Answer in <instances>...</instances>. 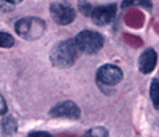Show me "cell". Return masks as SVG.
<instances>
[{"mask_svg": "<svg viewBox=\"0 0 159 137\" xmlns=\"http://www.w3.org/2000/svg\"><path fill=\"white\" fill-rule=\"evenodd\" d=\"M29 137H51L48 132H43V131H37V132H30Z\"/></svg>", "mask_w": 159, "mask_h": 137, "instance_id": "obj_17", "label": "cell"}, {"mask_svg": "<svg viewBox=\"0 0 159 137\" xmlns=\"http://www.w3.org/2000/svg\"><path fill=\"white\" fill-rule=\"evenodd\" d=\"M13 10V3L10 2H0V11H11Z\"/></svg>", "mask_w": 159, "mask_h": 137, "instance_id": "obj_16", "label": "cell"}, {"mask_svg": "<svg viewBox=\"0 0 159 137\" xmlns=\"http://www.w3.org/2000/svg\"><path fill=\"white\" fill-rule=\"evenodd\" d=\"M156 62H157V54L154 50H145L140 58H139V70L142 73H150L154 70L156 67Z\"/></svg>", "mask_w": 159, "mask_h": 137, "instance_id": "obj_8", "label": "cell"}, {"mask_svg": "<svg viewBox=\"0 0 159 137\" xmlns=\"http://www.w3.org/2000/svg\"><path fill=\"white\" fill-rule=\"evenodd\" d=\"M8 112V107H7V102H5V99L0 96V115H5Z\"/></svg>", "mask_w": 159, "mask_h": 137, "instance_id": "obj_15", "label": "cell"}, {"mask_svg": "<svg viewBox=\"0 0 159 137\" xmlns=\"http://www.w3.org/2000/svg\"><path fill=\"white\" fill-rule=\"evenodd\" d=\"M16 120L13 118L11 115H8V116H5L3 118V123H2V129H3V132L5 134H13L16 131Z\"/></svg>", "mask_w": 159, "mask_h": 137, "instance_id": "obj_10", "label": "cell"}, {"mask_svg": "<svg viewBox=\"0 0 159 137\" xmlns=\"http://www.w3.org/2000/svg\"><path fill=\"white\" fill-rule=\"evenodd\" d=\"M7 2H10V3H13V5H15V3H19V2H22V0H7Z\"/></svg>", "mask_w": 159, "mask_h": 137, "instance_id": "obj_18", "label": "cell"}, {"mask_svg": "<svg viewBox=\"0 0 159 137\" xmlns=\"http://www.w3.org/2000/svg\"><path fill=\"white\" fill-rule=\"evenodd\" d=\"M150 97L153 101V105L156 110H159V80H153L150 86Z\"/></svg>", "mask_w": 159, "mask_h": 137, "instance_id": "obj_9", "label": "cell"}, {"mask_svg": "<svg viewBox=\"0 0 159 137\" xmlns=\"http://www.w3.org/2000/svg\"><path fill=\"white\" fill-rule=\"evenodd\" d=\"M75 45L78 51L86 53V54H94L102 50L103 46V37L94 31H81L75 37Z\"/></svg>", "mask_w": 159, "mask_h": 137, "instance_id": "obj_2", "label": "cell"}, {"mask_svg": "<svg viewBox=\"0 0 159 137\" xmlns=\"http://www.w3.org/2000/svg\"><path fill=\"white\" fill-rule=\"evenodd\" d=\"M16 32L25 40H35L45 34L46 26L40 18H22L15 26Z\"/></svg>", "mask_w": 159, "mask_h": 137, "instance_id": "obj_3", "label": "cell"}, {"mask_svg": "<svg viewBox=\"0 0 159 137\" xmlns=\"http://www.w3.org/2000/svg\"><path fill=\"white\" fill-rule=\"evenodd\" d=\"M15 45V38L7 32H0V48H11Z\"/></svg>", "mask_w": 159, "mask_h": 137, "instance_id": "obj_12", "label": "cell"}, {"mask_svg": "<svg viewBox=\"0 0 159 137\" xmlns=\"http://www.w3.org/2000/svg\"><path fill=\"white\" fill-rule=\"evenodd\" d=\"M116 15V7L115 5H102V7H97L92 10V21H94V24L97 26H107L113 21Z\"/></svg>", "mask_w": 159, "mask_h": 137, "instance_id": "obj_7", "label": "cell"}, {"mask_svg": "<svg viewBox=\"0 0 159 137\" xmlns=\"http://www.w3.org/2000/svg\"><path fill=\"white\" fill-rule=\"evenodd\" d=\"M51 115L54 118L76 120V118H80V108H78L76 104H73L70 101H65V102H61V104L52 107L51 108Z\"/></svg>", "mask_w": 159, "mask_h": 137, "instance_id": "obj_6", "label": "cell"}, {"mask_svg": "<svg viewBox=\"0 0 159 137\" xmlns=\"http://www.w3.org/2000/svg\"><path fill=\"white\" fill-rule=\"evenodd\" d=\"M78 10L81 11V15L91 16V15H92V10H94V8H92L91 3L86 2V0H80V2H78Z\"/></svg>", "mask_w": 159, "mask_h": 137, "instance_id": "obj_14", "label": "cell"}, {"mask_svg": "<svg viewBox=\"0 0 159 137\" xmlns=\"http://www.w3.org/2000/svg\"><path fill=\"white\" fill-rule=\"evenodd\" d=\"M49 13H51V18L61 26H67L75 19V10L65 2H54L49 8Z\"/></svg>", "mask_w": 159, "mask_h": 137, "instance_id": "obj_5", "label": "cell"}, {"mask_svg": "<svg viewBox=\"0 0 159 137\" xmlns=\"http://www.w3.org/2000/svg\"><path fill=\"white\" fill-rule=\"evenodd\" d=\"M84 137H108V131L105 129V128H94V129H91L86 132Z\"/></svg>", "mask_w": 159, "mask_h": 137, "instance_id": "obj_13", "label": "cell"}, {"mask_svg": "<svg viewBox=\"0 0 159 137\" xmlns=\"http://www.w3.org/2000/svg\"><path fill=\"white\" fill-rule=\"evenodd\" d=\"M78 53L80 51L73 40H64V42H61L59 45L52 48L49 59L52 65H56V67H70L76 61Z\"/></svg>", "mask_w": 159, "mask_h": 137, "instance_id": "obj_1", "label": "cell"}, {"mask_svg": "<svg viewBox=\"0 0 159 137\" xmlns=\"http://www.w3.org/2000/svg\"><path fill=\"white\" fill-rule=\"evenodd\" d=\"M132 5H137V7L147 8V10H151V7H153V3L150 0H124L123 2V8H127V7H132Z\"/></svg>", "mask_w": 159, "mask_h": 137, "instance_id": "obj_11", "label": "cell"}, {"mask_svg": "<svg viewBox=\"0 0 159 137\" xmlns=\"http://www.w3.org/2000/svg\"><path fill=\"white\" fill-rule=\"evenodd\" d=\"M121 80H123V70L118 65L105 64L97 70V83H100V85L115 86Z\"/></svg>", "mask_w": 159, "mask_h": 137, "instance_id": "obj_4", "label": "cell"}]
</instances>
